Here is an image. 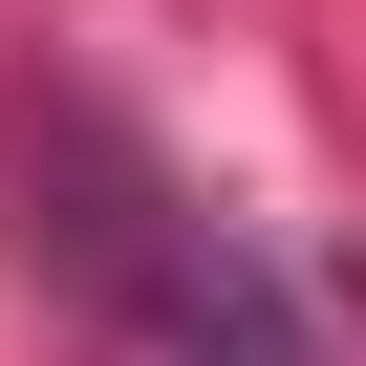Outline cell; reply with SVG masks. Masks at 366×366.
<instances>
[{
    "mask_svg": "<svg viewBox=\"0 0 366 366\" xmlns=\"http://www.w3.org/2000/svg\"><path fill=\"white\" fill-rule=\"evenodd\" d=\"M65 172H86V216H65V237H86V259H108V280H129V302L172 323V345H194V366H302L237 237H194V216H172V194H151L129 151H86V129H65Z\"/></svg>",
    "mask_w": 366,
    "mask_h": 366,
    "instance_id": "obj_1",
    "label": "cell"
}]
</instances>
